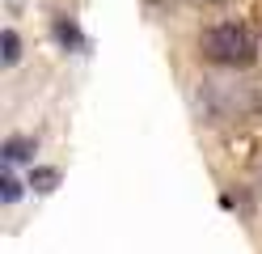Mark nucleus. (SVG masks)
I'll return each instance as SVG.
<instances>
[{"mask_svg":"<svg viewBox=\"0 0 262 254\" xmlns=\"http://www.w3.org/2000/svg\"><path fill=\"white\" fill-rule=\"evenodd\" d=\"M55 38H59L63 47H80V30H76L72 22H55Z\"/></svg>","mask_w":262,"mask_h":254,"instance_id":"7ed1b4c3","label":"nucleus"},{"mask_svg":"<svg viewBox=\"0 0 262 254\" xmlns=\"http://www.w3.org/2000/svg\"><path fill=\"white\" fill-rule=\"evenodd\" d=\"M0 186H5V203H17V199H21V182L13 178V174H5V182H0Z\"/></svg>","mask_w":262,"mask_h":254,"instance_id":"39448f33","label":"nucleus"},{"mask_svg":"<svg viewBox=\"0 0 262 254\" xmlns=\"http://www.w3.org/2000/svg\"><path fill=\"white\" fill-rule=\"evenodd\" d=\"M21 60V43H17V30H5V64H17Z\"/></svg>","mask_w":262,"mask_h":254,"instance_id":"20e7f679","label":"nucleus"},{"mask_svg":"<svg viewBox=\"0 0 262 254\" xmlns=\"http://www.w3.org/2000/svg\"><path fill=\"white\" fill-rule=\"evenodd\" d=\"M203 51H207V60H216V64H250L254 60V38H250V30L237 26V22H224V26H211L203 34Z\"/></svg>","mask_w":262,"mask_h":254,"instance_id":"f257e3e1","label":"nucleus"},{"mask_svg":"<svg viewBox=\"0 0 262 254\" xmlns=\"http://www.w3.org/2000/svg\"><path fill=\"white\" fill-rule=\"evenodd\" d=\"M34 182H38V191H51V182H55V174H51V169H42V174H34Z\"/></svg>","mask_w":262,"mask_h":254,"instance_id":"423d86ee","label":"nucleus"},{"mask_svg":"<svg viewBox=\"0 0 262 254\" xmlns=\"http://www.w3.org/2000/svg\"><path fill=\"white\" fill-rule=\"evenodd\" d=\"M30 152H34V144H30V140H9V144H5V161L17 165V161L30 157Z\"/></svg>","mask_w":262,"mask_h":254,"instance_id":"f03ea898","label":"nucleus"}]
</instances>
